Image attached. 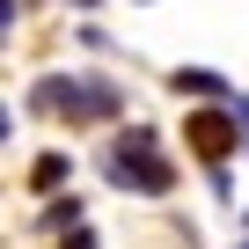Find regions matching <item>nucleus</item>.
I'll return each instance as SVG.
<instances>
[{
  "label": "nucleus",
  "mask_w": 249,
  "mask_h": 249,
  "mask_svg": "<svg viewBox=\"0 0 249 249\" xmlns=\"http://www.w3.org/2000/svg\"><path fill=\"white\" fill-rule=\"evenodd\" d=\"M169 88H176L183 103H234L227 73H213V66H176V73H169Z\"/></svg>",
  "instance_id": "20e7f679"
},
{
  "label": "nucleus",
  "mask_w": 249,
  "mask_h": 249,
  "mask_svg": "<svg viewBox=\"0 0 249 249\" xmlns=\"http://www.w3.org/2000/svg\"><path fill=\"white\" fill-rule=\"evenodd\" d=\"M103 176H110L117 191H140V198H169V191H176V161L161 154V132H154V124H124V132H110Z\"/></svg>",
  "instance_id": "f257e3e1"
},
{
  "label": "nucleus",
  "mask_w": 249,
  "mask_h": 249,
  "mask_svg": "<svg viewBox=\"0 0 249 249\" xmlns=\"http://www.w3.org/2000/svg\"><path fill=\"white\" fill-rule=\"evenodd\" d=\"M73 110V73H44L30 88V117H66Z\"/></svg>",
  "instance_id": "39448f33"
},
{
  "label": "nucleus",
  "mask_w": 249,
  "mask_h": 249,
  "mask_svg": "<svg viewBox=\"0 0 249 249\" xmlns=\"http://www.w3.org/2000/svg\"><path fill=\"white\" fill-rule=\"evenodd\" d=\"M234 124H242V154H249V95H234Z\"/></svg>",
  "instance_id": "6e6552de"
},
{
  "label": "nucleus",
  "mask_w": 249,
  "mask_h": 249,
  "mask_svg": "<svg viewBox=\"0 0 249 249\" xmlns=\"http://www.w3.org/2000/svg\"><path fill=\"white\" fill-rule=\"evenodd\" d=\"M124 117V88L110 73H73V110L66 124H117Z\"/></svg>",
  "instance_id": "7ed1b4c3"
},
{
  "label": "nucleus",
  "mask_w": 249,
  "mask_h": 249,
  "mask_svg": "<svg viewBox=\"0 0 249 249\" xmlns=\"http://www.w3.org/2000/svg\"><path fill=\"white\" fill-rule=\"evenodd\" d=\"M66 176H73V154H37V169H30V191L59 198V191H66Z\"/></svg>",
  "instance_id": "423d86ee"
},
{
  "label": "nucleus",
  "mask_w": 249,
  "mask_h": 249,
  "mask_svg": "<svg viewBox=\"0 0 249 249\" xmlns=\"http://www.w3.org/2000/svg\"><path fill=\"white\" fill-rule=\"evenodd\" d=\"M15 15H22V0H0V37L15 30Z\"/></svg>",
  "instance_id": "9d476101"
},
{
  "label": "nucleus",
  "mask_w": 249,
  "mask_h": 249,
  "mask_svg": "<svg viewBox=\"0 0 249 249\" xmlns=\"http://www.w3.org/2000/svg\"><path fill=\"white\" fill-rule=\"evenodd\" d=\"M242 249H249V234H242Z\"/></svg>",
  "instance_id": "4468645a"
},
{
  "label": "nucleus",
  "mask_w": 249,
  "mask_h": 249,
  "mask_svg": "<svg viewBox=\"0 0 249 249\" xmlns=\"http://www.w3.org/2000/svg\"><path fill=\"white\" fill-rule=\"evenodd\" d=\"M73 8H103V0H73Z\"/></svg>",
  "instance_id": "f8f14e48"
},
{
  "label": "nucleus",
  "mask_w": 249,
  "mask_h": 249,
  "mask_svg": "<svg viewBox=\"0 0 249 249\" xmlns=\"http://www.w3.org/2000/svg\"><path fill=\"white\" fill-rule=\"evenodd\" d=\"M242 227H249V205H242Z\"/></svg>",
  "instance_id": "ddd939ff"
},
{
  "label": "nucleus",
  "mask_w": 249,
  "mask_h": 249,
  "mask_svg": "<svg viewBox=\"0 0 249 249\" xmlns=\"http://www.w3.org/2000/svg\"><path fill=\"white\" fill-rule=\"evenodd\" d=\"M44 227H52V234H73V227H81V198H52V205H44Z\"/></svg>",
  "instance_id": "0eeeda50"
},
{
  "label": "nucleus",
  "mask_w": 249,
  "mask_h": 249,
  "mask_svg": "<svg viewBox=\"0 0 249 249\" xmlns=\"http://www.w3.org/2000/svg\"><path fill=\"white\" fill-rule=\"evenodd\" d=\"M183 140H191V154H198L205 169H227V161L242 154L234 103H205V110H191V117H183Z\"/></svg>",
  "instance_id": "f03ea898"
},
{
  "label": "nucleus",
  "mask_w": 249,
  "mask_h": 249,
  "mask_svg": "<svg viewBox=\"0 0 249 249\" xmlns=\"http://www.w3.org/2000/svg\"><path fill=\"white\" fill-rule=\"evenodd\" d=\"M8 132H15V110H8V103H0V147H8Z\"/></svg>",
  "instance_id": "9b49d317"
},
{
  "label": "nucleus",
  "mask_w": 249,
  "mask_h": 249,
  "mask_svg": "<svg viewBox=\"0 0 249 249\" xmlns=\"http://www.w3.org/2000/svg\"><path fill=\"white\" fill-rule=\"evenodd\" d=\"M66 249H95V227H88V220H81V227H73V234H66Z\"/></svg>",
  "instance_id": "1a4fd4ad"
}]
</instances>
